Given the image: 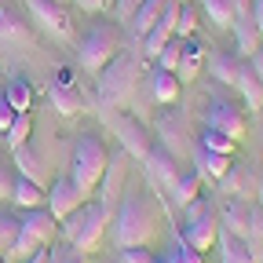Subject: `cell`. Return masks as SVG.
<instances>
[{
	"label": "cell",
	"instance_id": "d4e9b609",
	"mask_svg": "<svg viewBox=\"0 0 263 263\" xmlns=\"http://www.w3.org/2000/svg\"><path fill=\"white\" fill-rule=\"evenodd\" d=\"M194 197H201V168L197 164H190V168H183V176H179V183L172 186V201L179 205V209H186Z\"/></svg>",
	"mask_w": 263,
	"mask_h": 263
},
{
	"label": "cell",
	"instance_id": "f35d334b",
	"mask_svg": "<svg viewBox=\"0 0 263 263\" xmlns=\"http://www.w3.org/2000/svg\"><path fill=\"white\" fill-rule=\"evenodd\" d=\"M179 256H183V263H205V252H197V249H190L186 241H179Z\"/></svg>",
	"mask_w": 263,
	"mask_h": 263
},
{
	"label": "cell",
	"instance_id": "9a60e30c",
	"mask_svg": "<svg viewBox=\"0 0 263 263\" xmlns=\"http://www.w3.org/2000/svg\"><path fill=\"white\" fill-rule=\"evenodd\" d=\"M223 227L230 230V234H238V238H252L256 234V209L245 201V197H234V201H227L223 209Z\"/></svg>",
	"mask_w": 263,
	"mask_h": 263
},
{
	"label": "cell",
	"instance_id": "b9f144b4",
	"mask_svg": "<svg viewBox=\"0 0 263 263\" xmlns=\"http://www.w3.org/2000/svg\"><path fill=\"white\" fill-rule=\"evenodd\" d=\"M252 18L259 26V37H263V0H252Z\"/></svg>",
	"mask_w": 263,
	"mask_h": 263
},
{
	"label": "cell",
	"instance_id": "d6a6232c",
	"mask_svg": "<svg viewBox=\"0 0 263 263\" xmlns=\"http://www.w3.org/2000/svg\"><path fill=\"white\" fill-rule=\"evenodd\" d=\"M176 37H179V41H190V37H197V8H194V4H179Z\"/></svg>",
	"mask_w": 263,
	"mask_h": 263
},
{
	"label": "cell",
	"instance_id": "f6af8a7d",
	"mask_svg": "<svg viewBox=\"0 0 263 263\" xmlns=\"http://www.w3.org/2000/svg\"><path fill=\"white\" fill-rule=\"evenodd\" d=\"M256 238L263 241V212H256Z\"/></svg>",
	"mask_w": 263,
	"mask_h": 263
},
{
	"label": "cell",
	"instance_id": "ac0fdd59",
	"mask_svg": "<svg viewBox=\"0 0 263 263\" xmlns=\"http://www.w3.org/2000/svg\"><path fill=\"white\" fill-rule=\"evenodd\" d=\"M234 88H238V95L249 103V110H263V81L252 73V66H249V59H241V66H238V77H234Z\"/></svg>",
	"mask_w": 263,
	"mask_h": 263
},
{
	"label": "cell",
	"instance_id": "277c9868",
	"mask_svg": "<svg viewBox=\"0 0 263 263\" xmlns=\"http://www.w3.org/2000/svg\"><path fill=\"white\" fill-rule=\"evenodd\" d=\"M59 238V219L48 209H26L18 216V238L15 249L4 256V263H26L29 256H37L41 249H48Z\"/></svg>",
	"mask_w": 263,
	"mask_h": 263
},
{
	"label": "cell",
	"instance_id": "6da1fadb",
	"mask_svg": "<svg viewBox=\"0 0 263 263\" xmlns=\"http://www.w3.org/2000/svg\"><path fill=\"white\" fill-rule=\"evenodd\" d=\"M161 212H157V201L143 190H128L117 209H114V219H110V238L117 249H132V245H150L154 234H157V223Z\"/></svg>",
	"mask_w": 263,
	"mask_h": 263
},
{
	"label": "cell",
	"instance_id": "cb8c5ba5",
	"mask_svg": "<svg viewBox=\"0 0 263 263\" xmlns=\"http://www.w3.org/2000/svg\"><path fill=\"white\" fill-rule=\"evenodd\" d=\"M44 197H48V190L41 186V183H33L29 176H15V194H11V201L15 205H22V209H44Z\"/></svg>",
	"mask_w": 263,
	"mask_h": 263
},
{
	"label": "cell",
	"instance_id": "8992f818",
	"mask_svg": "<svg viewBox=\"0 0 263 263\" xmlns=\"http://www.w3.org/2000/svg\"><path fill=\"white\" fill-rule=\"evenodd\" d=\"M106 164H110V150H106L103 139L91 136V132L77 136V143H73V183L84 194H91L99 183H103Z\"/></svg>",
	"mask_w": 263,
	"mask_h": 263
},
{
	"label": "cell",
	"instance_id": "bcb514c9",
	"mask_svg": "<svg viewBox=\"0 0 263 263\" xmlns=\"http://www.w3.org/2000/svg\"><path fill=\"white\" fill-rule=\"evenodd\" d=\"M154 263H164V259H157V256H154Z\"/></svg>",
	"mask_w": 263,
	"mask_h": 263
},
{
	"label": "cell",
	"instance_id": "f1b7e54d",
	"mask_svg": "<svg viewBox=\"0 0 263 263\" xmlns=\"http://www.w3.org/2000/svg\"><path fill=\"white\" fill-rule=\"evenodd\" d=\"M197 146H201V150H212V154H230V157H234V150H238V143H234V139H227L223 132H212V128H205V132H201Z\"/></svg>",
	"mask_w": 263,
	"mask_h": 263
},
{
	"label": "cell",
	"instance_id": "603a6c76",
	"mask_svg": "<svg viewBox=\"0 0 263 263\" xmlns=\"http://www.w3.org/2000/svg\"><path fill=\"white\" fill-rule=\"evenodd\" d=\"M29 26L18 15H11V8L0 0V44H29Z\"/></svg>",
	"mask_w": 263,
	"mask_h": 263
},
{
	"label": "cell",
	"instance_id": "c3c4849f",
	"mask_svg": "<svg viewBox=\"0 0 263 263\" xmlns=\"http://www.w3.org/2000/svg\"><path fill=\"white\" fill-rule=\"evenodd\" d=\"M0 263H4V259H0Z\"/></svg>",
	"mask_w": 263,
	"mask_h": 263
},
{
	"label": "cell",
	"instance_id": "7402d4cb",
	"mask_svg": "<svg viewBox=\"0 0 263 263\" xmlns=\"http://www.w3.org/2000/svg\"><path fill=\"white\" fill-rule=\"evenodd\" d=\"M201 66H205V44L197 41V37L183 41V55H179V66H176V77L179 81H190V77L201 73Z\"/></svg>",
	"mask_w": 263,
	"mask_h": 263
},
{
	"label": "cell",
	"instance_id": "1f68e13d",
	"mask_svg": "<svg viewBox=\"0 0 263 263\" xmlns=\"http://www.w3.org/2000/svg\"><path fill=\"white\" fill-rule=\"evenodd\" d=\"M238 66H241V59H238V55H216V59H212V73H216V81H223V84L234 88Z\"/></svg>",
	"mask_w": 263,
	"mask_h": 263
},
{
	"label": "cell",
	"instance_id": "7a4b0ae2",
	"mask_svg": "<svg viewBox=\"0 0 263 263\" xmlns=\"http://www.w3.org/2000/svg\"><path fill=\"white\" fill-rule=\"evenodd\" d=\"M139 73H143L139 55L121 48L110 59V66H103V73H99V103H103V110H128L132 95L139 88Z\"/></svg>",
	"mask_w": 263,
	"mask_h": 263
},
{
	"label": "cell",
	"instance_id": "3957f363",
	"mask_svg": "<svg viewBox=\"0 0 263 263\" xmlns=\"http://www.w3.org/2000/svg\"><path fill=\"white\" fill-rule=\"evenodd\" d=\"M110 219H114V212H110L106 201H84L77 212H70L62 219L59 234L70 241V249L88 256V252H95L99 245H103L106 230H110Z\"/></svg>",
	"mask_w": 263,
	"mask_h": 263
},
{
	"label": "cell",
	"instance_id": "e575fe53",
	"mask_svg": "<svg viewBox=\"0 0 263 263\" xmlns=\"http://www.w3.org/2000/svg\"><path fill=\"white\" fill-rule=\"evenodd\" d=\"M223 186H227L230 194L249 197V194H252V186H256V176H245V172H238V168H230V176L223 179Z\"/></svg>",
	"mask_w": 263,
	"mask_h": 263
},
{
	"label": "cell",
	"instance_id": "5bb4252c",
	"mask_svg": "<svg viewBox=\"0 0 263 263\" xmlns=\"http://www.w3.org/2000/svg\"><path fill=\"white\" fill-rule=\"evenodd\" d=\"M176 18H179V4H176V0H168V8L161 11L157 26L143 37V59H157V55H161V48L176 37Z\"/></svg>",
	"mask_w": 263,
	"mask_h": 263
},
{
	"label": "cell",
	"instance_id": "44dd1931",
	"mask_svg": "<svg viewBox=\"0 0 263 263\" xmlns=\"http://www.w3.org/2000/svg\"><path fill=\"white\" fill-rule=\"evenodd\" d=\"M179 91H183V81L176 73H168V70H154L150 73V95H154V103L172 106V103H179Z\"/></svg>",
	"mask_w": 263,
	"mask_h": 263
},
{
	"label": "cell",
	"instance_id": "9c48e42d",
	"mask_svg": "<svg viewBox=\"0 0 263 263\" xmlns=\"http://www.w3.org/2000/svg\"><path fill=\"white\" fill-rule=\"evenodd\" d=\"M26 11L33 15L48 37H59V41H70L73 37V15L62 0H26Z\"/></svg>",
	"mask_w": 263,
	"mask_h": 263
},
{
	"label": "cell",
	"instance_id": "d6986e66",
	"mask_svg": "<svg viewBox=\"0 0 263 263\" xmlns=\"http://www.w3.org/2000/svg\"><path fill=\"white\" fill-rule=\"evenodd\" d=\"M168 8V0H143V4L132 11V37H136L139 44H143V37L157 26V18H161V11Z\"/></svg>",
	"mask_w": 263,
	"mask_h": 263
},
{
	"label": "cell",
	"instance_id": "2e32d148",
	"mask_svg": "<svg viewBox=\"0 0 263 263\" xmlns=\"http://www.w3.org/2000/svg\"><path fill=\"white\" fill-rule=\"evenodd\" d=\"M234 48H238V59H252L259 48H263V37H259V26H256V18H252V11L249 15H234Z\"/></svg>",
	"mask_w": 263,
	"mask_h": 263
},
{
	"label": "cell",
	"instance_id": "8fae6325",
	"mask_svg": "<svg viewBox=\"0 0 263 263\" xmlns=\"http://www.w3.org/2000/svg\"><path fill=\"white\" fill-rule=\"evenodd\" d=\"M88 201V194L73 183V176H59L55 183H51V190H48V212L62 223L70 212H77L81 205Z\"/></svg>",
	"mask_w": 263,
	"mask_h": 263
},
{
	"label": "cell",
	"instance_id": "ee69618b",
	"mask_svg": "<svg viewBox=\"0 0 263 263\" xmlns=\"http://www.w3.org/2000/svg\"><path fill=\"white\" fill-rule=\"evenodd\" d=\"M161 259H164V263H183V256H179V245H176L168 256H161Z\"/></svg>",
	"mask_w": 263,
	"mask_h": 263
},
{
	"label": "cell",
	"instance_id": "7c38bea8",
	"mask_svg": "<svg viewBox=\"0 0 263 263\" xmlns=\"http://www.w3.org/2000/svg\"><path fill=\"white\" fill-rule=\"evenodd\" d=\"M146 172H150V179L161 186V190H168L172 194V186L179 183V176H183V168H179V157L164 146V143H154V150L146 154Z\"/></svg>",
	"mask_w": 263,
	"mask_h": 263
},
{
	"label": "cell",
	"instance_id": "7dc6e473",
	"mask_svg": "<svg viewBox=\"0 0 263 263\" xmlns=\"http://www.w3.org/2000/svg\"><path fill=\"white\" fill-rule=\"evenodd\" d=\"M62 4H66V0H62Z\"/></svg>",
	"mask_w": 263,
	"mask_h": 263
},
{
	"label": "cell",
	"instance_id": "83f0119b",
	"mask_svg": "<svg viewBox=\"0 0 263 263\" xmlns=\"http://www.w3.org/2000/svg\"><path fill=\"white\" fill-rule=\"evenodd\" d=\"M29 128H33V117H29V114H15V121H11V124H8V132H4V139H8V146H11V150L29 143Z\"/></svg>",
	"mask_w": 263,
	"mask_h": 263
},
{
	"label": "cell",
	"instance_id": "4316f807",
	"mask_svg": "<svg viewBox=\"0 0 263 263\" xmlns=\"http://www.w3.org/2000/svg\"><path fill=\"white\" fill-rule=\"evenodd\" d=\"M4 99H8V106H11L15 114H29V103H33V88H29V84L18 77V81H11V84H8Z\"/></svg>",
	"mask_w": 263,
	"mask_h": 263
},
{
	"label": "cell",
	"instance_id": "4dcf8cb0",
	"mask_svg": "<svg viewBox=\"0 0 263 263\" xmlns=\"http://www.w3.org/2000/svg\"><path fill=\"white\" fill-rule=\"evenodd\" d=\"M121 176H124V157H110V164H106V176H103V201L110 205L114 197H117V186H121Z\"/></svg>",
	"mask_w": 263,
	"mask_h": 263
},
{
	"label": "cell",
	"instance_id": "484cf974",
	"mask_svg": "<svg viewBox=\"0 0 263 263\" xmlns=\"http://www.w3.org/2000/svg\"><path fill=\"white\" fill-rule=\"evenodd\" d=\"M201 8H205V15H209V22L216 29L234 26V4H230V0H201Z\"/></svg>",
	"mask_w": 263,
	"mask_h": 263
},
{
	"label": "cell",
	"instance_id": "74e56055",
	"mask_svg": "<svg viewBox=\"0 0 263 263\" xmlns=\"http://www.w3.org/2000/svg\"><path fill=\"white\" fill-rule=\"evenodd\" d=\"M77 8H81V11H88V15H99V11L114 8V0H77Z\"/></svg>",
	"mask_w": 263,
	"mask_h": 263
},
{
	"label": "cell",
	"instance_id": "836d02e7",
	"mask_svg": "<svg viewBox=\"0 0 263 263\" xmlns=\"http://www.w3.org/2000/svg\"><path fill=\"white\" fill-rule=\"evenodd\" d=\"M179 55H183V41H179V37H172L168 44L161 48V55H157V70H168V73H176Z\"/></svg>",
	"mask_w": 263,
	"mask_h": 263
},
{
	"label": "cell",
	"instance_id": "e0dca14e",
	"mask_svg": "<svg viewBox=\"0 0 263 263\" xmlns=\"http://www.w3.org/2000/svg\"><path fill=\"white\" fill-rule=\"evenodd\" d=\"M194 164L201 168V176L223 183L230 176V168H234V157L230 154H212V150H201V146H194Z\"/></svg>",
	"mask_w": 263,
	"mask_h": 263
},
{
	"label": "cell",
	"instance_id": "5b68a950",
	"mask_svg": "<svg viewBox=\"0 0 263 263\" xmlns=\"http://www.w3.org/2000/svg\"><path fill=\"white\" fill-rule=\"evenodd\" d=\"M121 51V29L114 22H95L84 29V37L77 44V66L88 73H103V66H110V59Z\"/></svg>",
	"mask_w": 263,
	"mask_h": 263
},
{
	"label": "cell",
	"instance_id": "ba28073f",
	"mask_svg": "<svg viewBox=\"0 0 263 263\" xmlns=\"http://www.w3.org/2000/svg\"><path fill=\"white\" fill-rule=\"evenodd\" d=\"M106 121H110V128L117 132L124 154L136 157V161H146V154L154 150V136L146 132V124H143L139 117L124 114V110H106Z\"/></svg>",
	"mask_w": 263,
	"mask_h": 263
},
{
	"label": "cell",
	"instance_id": "ab89813d",
	"mask_svg": "<svg viewBox=\"0 0 263 263\" xmlns=\"http://www.w3.org/2000/svg\"><path fill=\"white\" fill-rule=\"evenodd\" d=\"M15 121V110L8 106V99L4 95H0V132H8V124Z\"/></svg>",
	"mask_w": 263,
	"mask_h": 263
},
{
	"label": "cell",
	"instance_id": "52a82bcc",
	"mask_svg": "<svg viewBox=\"0 0 263 263\" xmlns=\"http://www.w3.org/2000/svg\"><path fill=\"white\" fill-rule=\"evenodd\" d=\"M183 241L190 245V249H197V252H209L212 245H216V238H219V216L209 209V201L205 197H194V201L183 209Z\"/></svg>",
	"mask_w": 263,
	"mask_h": 263
},
{
	"label": "cell",
	"instance_id": "d590c367",
	"mask_svg": "<svg viewBox=\"0 0 263 263\" xmlns=\"http://www.w3.org/2000/svg\"><path fill=\"white\" fill-rule=\"evenodd\" d=\"M117 259H121V263H154V252H150L146 245H132V249H121Z\"/></svg>",
	"mask_w": 263,
	"mask_h": 263
},
{
	"label": "cell",
	"instance_id": "60d3db41",
	"mask_svg": "<svg viewBox=\"0 0 263 263\" xmlns=\"http://www.w3.org/2000/svg\"><path fill=\"white\" fill-rule=\"evenodd\" d=\"M249 66H252V73H256V77L263 81V48H259V51H256V55L249 59Z\"/></svg>",
	"mask_w": 263,
	"mask_h": 263
},
{
	"label": "cell",
	"instance_id": "4fadbf2b",
	"mask_svg": "<svg viewBox=\"0 0 263 263\" xmlns=\"http://www.w3.org/2000/svg\"><path fill=\"white\" fill-rule=\"evenodd\" d=\"M48 99H51V106H55L59 114H66V117H77V114L84 110V95H81V88L73 84V73H70V70H59V73H55V81L48 84Z\"/></svg>",
	"mask_w": 263,
	"mask_h": 263
},
{
	"label": "cell",
	"instance_id": "f546056e",
	"mask_svg": "<svg viewBox=\"0 0 263 263\" xmlns=\"http://www.w3.org/2000/svg\"><path fill=\"white\" fill-rule=\"evenodd\" d=\"M15 238H18V216L15 212H0V259L15 249Z\"/></svg>",
	"mask_w": 263,
	"mask_h": 263
},
{
	"label": "cell",
	"instance_id": "ffe728a7",
	"mask_svg": "<svg viewBox=\"0 0 263 263\" xmlns=\"http://www.w3.org/2000/svg\"><path fill=\"white\" fill-rule=\"evenodd\" d=\"M219 259L223 263H256V256H252V245L245 241V238H238V234H230L227 227H219Z\"/></svg>",
	"mask_w": 263,
	"mask_h": 263
},
{
	"label": "cell",
	"instance_id": "8d00e7d4",
	"mask_svg": "<svg viewBox=\"0 0 263 263\" xmlns=\"http://www.w3.org/2000/svg\"><path fill=\"white\" fill-rule=\"evenodd\" d=\"M15 176H18V172H11L8 161L0 157V201H8V197L15 194Z\"/></svg>",
	"mask_w": 263,
	"mask_h": 263
},
{
	"label": "cell",
	"instance_id": "30bf717a",
	"mask_svg": "<svg viewBox=\"0 0 263 263\" xmlns=\"http://www.w3.org/2000/svg\"><path fill=\"white\" fill-rule=\"evenodd\" d=\"M205 128L223 132L227 139L241 143V136H245V117H241V110H238L234 103H227V99H212L209 110H205Z\"/></svg>",
	"mask_w": 263,
	"mask_h": 263
},
{
	"label": "cell",
	"instance_id": "7bdbcfd3",
	"mask_svg": "<svg viewBox=\"0 0 263 263\" xmlns=\"http://www.w3.org/2000/svg\"><path fill=\"white\" fill-rule=\"evenodd\" d=\"M26 263H51V252H48V249H41L37 256H29Z\"/></svg>",
	"mask_w": 263,
	"mask_h": 263
}]
</instances>
